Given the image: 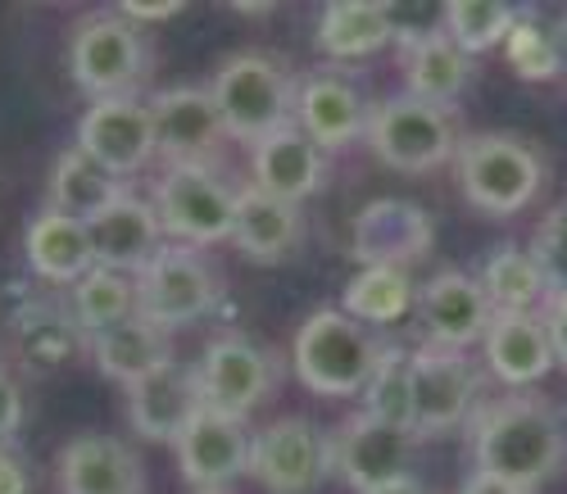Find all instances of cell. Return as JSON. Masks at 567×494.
I'll list each match as a JSON object with an SVG mask.
<instances>
[{
  "label": "cell",
  "mask_w": 567,
  "mask_h": 494,
  "mask_svg": "<svg viewBox=\"0 0 567 494\" xmlns=\"http://www.w3.org/2000/svg\"><path fill=\"white\" fill-rule=\"evenodd\" d=\"M123 177H114L101 159H91L82 145H69V151L51 164V209L91 223L101 209H110L123 195Z\"/></svg>",
  "instance_id": "cell-29"
},
{
  "label": "cell",
  "mask_w": 567,
  "mask_h": 494,
  "mask_svg": "<svg viewBox=\"0 0 567 494\" xmlns=\"http://www.w3.org/2000/svg\"><path fill=\"white\" fill-rule=\"evenodd\" d=\"M368 101L363 91L337 73V69H322L309 73L296 86V127L318 145V151H341L354 136L368 132Z\"/></svg>",
  "instance_id": "cell-19"
},
{
  "label": "cell",
  "mask_w": 567,
  "mask_h": 494,
  "mask_svg": "<svg viewBox=\"0 0 567 494\" xmlns=\"http://www.w3.org/2000/svg\"><path fill=\"white\" fill-rule=\"evenodd\" d=\"M209 91L227 136L241 145H259L264 136L296 123V82L277 55H264V51L227 55Z\"/></svg>",
  "instance_id": "cell-3"
},
{
  "label": "cell",
  "mask_w": 567,
  "mask_h": 494,
  "mask_svg": "<svg viewBox=\"0 0 567 494\" xmlns=\"http://www.w3.org/2000/svg\"><path fill=\"white\" fill-rule=\"evenodd\" d=\"M300 205H287L277 195L259 191L255 182L236 191V218H231V245L250 264H281L300 245Z\"/></svg>",
  "instance_id": "cell-22"
},
{
  "label": "cell",
  "mask_w": 567,
  "mask_h": 494,
  "mask_svg": "<svg viewBox=\"0 0 567 494\" xmlns=\"http://www.w3.org/2000/svg\"><path fill=\"white\" fill-rule=\"evenodd\" d=\"M86 344H91V359H96V368L110 381H118L123 390L136 385L141 377H151V372H159V368L173 363L168 331L155 327L151 318H141V313L127 318V322H118V327H110V331H96Z\"/></svg>",
  "instance_id": "cell-27"
},
{
  "label": "cell",
  "mask_w": 567,
  "mask_h": 494,
  "mask_svg": "<svg viewBox=\"0 0 567 494\" xmlns=\"http://www.w3.org/2000/svg\"><path fill=\"white\" fill-rule=\"evenodd\" d=\"M86 331L78 327V318L51 300H32L19 309L14 318V344L32 368H60L82 350Z\"/></svg>",
  "instance_id": "cell-31"
},
{
  "label": "cell",
  "mask_w": 567,
  "mask_h": 494,
  "mask_svg": "<svg viewBox=\"0 0 567 494\" xmlns=\"http://www.w3.org/2000/svg\"><path fill=\"white\" fill-rule=\"evenodd\" d=\"M554 41H558V64H563V78H567V19H558Z\"/></svg>",
  "instance_id": "cell-44"
},
{
  "label": "cell",
  "mask_w": 567,
  "mask_h": 494,
  "mask_svg": "<svg viewBox=\"0 0 567 494\" xmlns=\"http://www.w3.org/2000/svg\"><path fill=\"white\" fill-rule=\"evenodd\" d=\"M386 344L372 336V327L354 322L346 309H318L300 322L291 363L305 390L327 394V400H346V394H363L372 368L382 363Z\"/></svg>",
  "instance_id": "cell-2"
},
{
  "label": "cell",
  "mask_w": 567,
  "mask_h": 494,
  "mask_svg": "<svg viewBox=\"0 0 567 494\" xmlns=\"http://www.w3.org/2000/svg\"><path fill=\"white\" fill-rule=\"evenodd\" d=\"M332 467V435L309 418H277L255 431L250 476L268 494H313Z\"/></svg>",
  "instance_id": "cell-9"
},
{
  "label": "cell",
  "mask_w": 567,
  "mask_h": 494,
  "mask_svg": "<svg viewBox=\"0 0 567 494\" xmlns=\"http://www.w3.org/2000/svg\"><path fill=\"white\" fill-rule=\"evenodd\" d=\"M200 381L196 368L168 363L151 377H141L136 385H127V426L141 440L155 444H177V435L192 426V418L200 413Z\"/></svg>",
  "instance_id": "cell-20"
},
{
  "label": "cell",
  "mask_w": 567,
  "mask_h": 494,
  "mask_svg": "<svg viewBox=\"0 0 567 494\" xmlns=\"http://www.w3.org/2000/svg\"><path fill=\"white\" fill-rule=\"evenodd\" d=\"M417 318L427 327V344H436V350H467L472 340H486L495 309L477 277L450 268L417 290Z\"/></svg>",
  "instance_id": "cell-17"
},
{
  "label": "cell",
  "mask_w": 567,
  "mask_h": 494,
  "mask_svg": "<svg viewBox=\"0 0 567 494\" xmlns=\"http://www.w3.org/2000/svg\"><path fill=\"white\" fill-rule=\"evenodd\" d=\"M231 10L236 14H272V6H236V0H231Z\"/></svg>",
  "instance_id": "cell-45"
},
{
  "label": "cell",
  "mask_w": 567,
  "mask_h": 494,
  "mask_svg": "<svg viewBox=\"0 0 567 494\" xmlns=\"http://www.w3.org/2000/svg\"><path fill=\"white\" fill-rule=\"evenodd\" d=\"M363 136L372 145V155L395 173H432L458 155V141H463L450 110L417 101L409 91L372 105Z\"/></svg>",
  "instance_id": "cell-6"
},
{
  "label": "cell",
  "mask_w": 567,
  "mask_h": 494,
  "mask_svg": "<svg viewBox=\"0 0 567 494\" xmlns=\"http://www.w3.org/2000/svg\"><path fill=\"white\" fill-rule=\"evenodd\" d=\"M513 23H517V10L499 6V0H450L445 14H441V28L450 32V41L458 45L463 55L504 45Z\"/></svg>",
  "instance_id": "cell-35"
},
{
  "label": "cell",
  "mask_w": 567,
  "mask_h": 494,
  "mask_svg": "<svg viewBox=\"0 0 567 494\" xmlns=\"http://www.w3.org/2000/svg\"><path fill=\"white\" fill-rule=\"evenodd\" d=\"M482 290L495 313H536L549 300V281L540 272V264L532 259V250L523 245H499L482 268Z\"/></svg>",
  "instance_id": "cell-30"
},
{
  "label": "cell",
  "mask_w": 567,
  "mask_h": 494,
  "mask_svg": "<svg viewBox=\"0 0 567 494\" xmlns=\"http://www.w3.org/2000/svg\"><path fill=\"white\" fill-rule=\"evenodd\" d=\"M432 214L413 205V200H400V195H382L354 214V227H350V255L363 264V268H409L417 259H427L432 250Z\"/></svg>",
  "instance_id": "cell-13"
},
{
  "label": "cell",
  "mask_w": 567,
  "mask_h": 494,
  "mask_svg": "<svg viewBox=\"0 0 567 494\" xmlns=\"http://www.w3.org/2000/svg\"><path fill=\"white\" fill-rule=\"evenodd\" d=\"M540 318H545V331H549V344H554V363L567 368V295H549Z\"/></svg>",
  "instance_id": "cell-39"
},
{
  "label": "cell",
  "mask_w": 567,
  "mask_h": 494,
  "mask_svg": "<svg viewBox=\"0 0 567 494\" xmlns=\"http://www.w3.org/2000/svg\"><path fill=\"white\" fill-rule=\"evenodd\" d=\"M458 494H527V490H517V485H508V481H495V476L472 472V476L463 481V490H458Z\"/></svg>",
  "instance_id": "cell-42"
},
{
  "label": "cell",
  "mask_w": 567,
  "mask_h": 494,
  "mask_svg": "<svg viewBox=\"0 0 567 494\" xmlns=\"http://www.w3.org/2000/svg\"><path fill=\"white\" fill-rule=\"evenodd\" d=\"M155 214L164 223V236L177 245H205L231 240V218H236V191L218 177V168H168L155 182Z\"/></svg>",
  "instance_id": "cell-8"
},
{
  "label": "cell",
  "mask_w": 567,
  "mask_h": 494,
  "mask_svg": "<svg viewBox=\"0 0 567 494\" xmlns=\"http://www.w3.org/2000/svg\"><path fill=\"white\" fill-rule=\"evenodd\" d=\"M363 413L377 422H391L400 431H413V354L386 344L382 363L372 368L363 385Z\"/></svg>",
  "instance_id": "cell-34"
},
{
  "label": "cell",
  "mask_w": 567,
  "mask_h": 494,
  "mask_svg": "<svg viewBox=\"0 0 567 494\" xmlns=\"http://www.w3.org/2000/svg\"><path fill=\"white\" fill-rule=\"evenodd\" d=\"M91 159H101L114 177H127L146 168L155 151V123H151V101L141 95H114V101H91V110L78 123V141Z\"/></svg>",
  "instance_id": "cell-15"
},
{
  "label": "cell",
  "mask_w": 567,
  "mask_h": 494,
  "mask_svg": "<svg viewBox=\"0 0 567 494\" xmlns=\"http://www.w3.org/2000/svg\"><path fill=\"white\" fill-rule=\"evenodd\" d=\"M23 426V390L14 385V377L0 372V444H14Z\"/></svg>",
  "instance_id": "cell-38"
},
{
  "label": "cell",
  "mask_w": 567,
  "mask_h": 494,
  "mask_svg": "<svg viewBox=\"0 0 567 494\" xmlns=\"http://www.w3.org/2000/svg\"><path fill=\"white\" fill-rule=\"evenodd\" d=\"M86 236H91V259H96V268H114L127 277H136L164 250V223H159L155 205L132 191H123L110 209L91 218Z\"/></svg>",
  "instance_id": "cell-18"
},
{
  "label": "cell",
  "mask_w": 567,
  "mask_h": 494,
  "mask_svg": "<svg viewBox=\"0 0 567 494\" xmlns=\"http://www.w3.org/2000/svg\"><path fill=\"white\" fill-rule=\"evenodd\" d=\"M532 259L540 264L549 295H567V205L549 209L532 236Z\"/></svg>",
  "instance_id": "cell-37"
},
{
  "label": "cell",
  "mask_w": 567,
  "mask_h": 494,
  "mask_svg": "<svg viewBox=\"0 0 567 494\" xmlns=\"http://www.w3.org/2000/svg\"><path fill=\"white\" fill-rule=\"evenodd\" d=\"M250 168H255V186L287 205L309 200L322 186V151L296 123L264 136L259 145H250Z\"/></svg>",
  "instance_id": "cell-23"
},
{
  "label": "cell",
  "mask_w": 567,
  "mask_h": 494,
  "mask_svg": "<svg viewBox=\"0 0 567 494\" xmlns=\"http://www.w3.org/2000/svg\"><path fill=\"white\" fill-rule=\"evenodd\" d=\"M504 55L517 69V78H527V82H549L563 73L554 28H545L536 14H517V23L504 37Z\"/></svg>",
  "instance_id": "cell-36"
},
{
  "label": "cell",
  "mask_w": 567,
  "mask_h": 494,
  "mask_svg": "<svg viewBox=\"0 0 567 494\" xmlns=\"http://www.w3.org/2000/svg\"><path fill=\"white\" fill-rule=\"evenodd\" d=\"M372 494H432V490H427V485H417L413 476H404V481H391V485L372 490Z\"/></svg>",
  "instance_id": "cell-43"
},
{
  "label": "cell",
  "mask_w": 567,
  "mask_h": 494,
  "mask_svg": "<svg viewBox=\"0 0 567 494\" xmlns=\"http://www.w3.org/2000/svg\"><path fill=\"white\" fill-rule=\"evenodd\" d=\"M458 182L463 195L482 214L508 218L517 209H527L536 200V191L545 182V164L523 136L508 132H477L458 141Z\"/></svg>",
  "instance_id": "cell-4"
},
{
  "label": "cell",
  "mask_w": 567,
  "mask_h": 494,
  "mask_svg": "<svg viewBox=\"0 0 567 494\" xmlns=\"http://www.w3.org/2000/svg\"><path fill=\"white\" fill-rule=\"evenodd\" d=\"M482 377L463 350L422 344L413 354V435H445L463 426L477 409Z\"/></svg>",
  "instance_id": "cell-12"
},
{
  "label": "cell",
  "mask_w": 567,
  "mask_h": 494,
  "mask_svg": "<svg viewBox=\"0 0 567 494\" xmlns=\"http://www.w3.org/2000/svg\"><path fill=\"white\" fill-rule=\"evenodd\" d=\"M409 463H413V431L377 422L368 413L346 418L332 435V467L359 494H372V490H382L391 481H404Z\"/></svg>",
  "instance_id": "cell-16"
},
{
  "label": "cell",
  "mask_w": 567,
  "mask_h": 494,
  "mask_svg": "<svg viewBox=\"0 0 567 494\" xmlns=\"http://www.w3.org/2000/svg\"><path fill=\"white\" fill-rule=\"evenodd\" d=\"M136 295H141V318L155 327H192L200 322L223 295V281L214 264L192 250V245H164V250L136 272Z\"/></svg>",
  "instance_id": "cell-7"
},
{
  "label": "cell",
  "mask_w": 567,
  "mask_h": 494,
  "mask_svg": "<svg viewBox=\"0 0 567 494\" xmlns=\"http://www.w3.org/2000/svg\"><path fill=\"white\" fill-rule=\"evenodd\" d=\"M69 73L91 101L136 95L151 73L146 32L136 23H127L118 10L82 19L73 28V41H69Z\"/></svg>",
  "instance_id": "cell-5"
},
{
  "label": "cell",
  "mask_w": 567,
  "mask_h": 494,
  "mask_svg": "<svg viewBox=\"0 0 567 494\" xmlns=\"http://www.w3.org/2000/svg\"><path fill=\"white\" fill-rule=\"evenodd\" d=\"M200 404L227 418H250L277 390V359L250 336H218L196 363Z\"/></svg>",
  "instance_id": "cell-11"
},
{
  "label": "cell",
  "mask_w": 567,
  "mask_h": 494,
  "mask_svg": "<svg viewBox=\"0 0 567 494\" xmlns=\"http://www.w3.org/2000/svg\"><path fill=\"white\" fill-rule=\"evenodd\" d=\"M118 14L127 19V23H164V19H173V14H182V0H164V6H141V0H123L118 6Z\"/></svg>",
  "instance_id": "cell-41"
},
{
  "label": "cell",
  "mask_w": 567,
  "mask_h": 494,
  "mask_svg": "<svg viewBox=\"0 0 567 494\" xmlns=\"http://www.w3.org/2000/svg\"><path fill=\"white\" fill-rule=\"evenodd\" d=\"M28 490H32L28 459L14 450V444H0V494H28Z\"/></svg>",
  "instance_id": "cell-40"
},
{
  "label": "cell",
  "mask_w": 567,
  "mask_h": 494,
  "mask_svg": "<svg viewBox=\"0 0 567 494\" xmlns=\"http://www.w3.org/2000/svg\"><path fill=\"white\" fill-rule=\"evenodd\" d=\"M141 313V295H136V277L114 272V268H91L78 286H73V318L86 331V340L96 331H110L127 318Z\"/></svg>",
  "instance_id": "cell-32"
},
{
  "label": "cell",
  "mask_w": 567,
  "mask_h": 494,
  "mask_svg": "<svg viewBox=\"0 0 567 494\" xmlns=\"http://www.w3.org/2000/svg\"><path fill=\"white\" fill-rule=\"evenodd\" d=\"M155 151L168 168H214L223 155V114L209 86H168L151 95Z\"/></svg>",
  "instance_id": "cell-10"
},
{
  "label": "cell",
  "mask_w": 567,
  "mask_h": 494,
  "mask_svg": "<svg viewBox=\"0 0 567 494\" xmlns=\"http://www.w3.org/2000/svg\"><path fill=\"white\" fill-rule=\"evenodd\" d=\"M404 82H409V95L445 110L467 86V55L450 41L445 28L404 37Z\"/></svg>",
  "instance_id": "cell-28"
},
{
  "label": "cell",
  "mask_w": 567,
  "mask_h": 494,
  "mask_svg": "<svg viewBox=\"0 0 567 494\" xmlns=\"http://www.w3.org/2000/svg\"><path fill=\"white\" fill-rule=\"evenodd\" d=\"M482 344L491 372L504 385H532L554 368V344L540 313H495Z\"/></svg>",
  "instance_id": "cell-26"
},
{
  "label": "cell",
  "mask_w": 567,
  "mask_h": 494,
  "mask_svg": "<svg viewBox=\"0 0 567 494\" xmlns=\"http://www.w3.org/2000/svg\"><path fill=\"white\" fill-rule=\"evenodd\" d=\"M472 459L482 476L532 494L567 467V413L545 394H504L472 418Z\"/></svg>",
  "instance_id": "cell-1"
},
{
  "label": "cell",
  "mask_w": 567,
  "mask_h": 494,
  "mask_svg": "<svg viewBox=\"0 0 567 494\" xmlns=\"http://www.w3.org/2000/svg\"><path fill=\"white\" fill-rule=\"evenodd\" d=\"M417 305V290L409 268H359V277L346 286L341 309L363 327H386L400 322Z\"/></svg>",
  "instance_id": "cell-33"
},
{
  "label": "cell",
  "mask_w": 567,
  "mask_h": 494,
  "mask_svg": "<svg viewBox=\"0 0 567 494\" xmlns=\"http://www.w3.org/2000/svg\"><path fill=\"white\" fill-rule=\"evenodd\" d=\"M400 37V14L377 0H332L318 14V51L327 60H368Z\"/></svg>",
  "instance_id": "cell-24"
},
{
  "label": "cell",
  "mask_w": 567,
  "mask_h": 494,
  "mask_svg": "<svg viewBox=\"0 0 567 494\" xmlns=\"http://www.w3.org/2000/svg\"><path fill=\"white\" fill-rule=\"evenodd\" d=\"M23 255L32 264L37 277H45L51 286H78L96 259H91V236L86 223L60 214V209H41L28 231H23Z\"/></svg>",
  "instance_id": "cell-25"
},
{
  "label": "cell",
  "mask_w": 567,
  "mask_h": 494,
  "mask_svg": "<svg viewBox=\"0 0 567 494\" xmlns=\"http://www.w3.org/2000/svg\"><path fill=\"white\" fill-rule=\"evenodd\" d=\"M177 467L182 481L192 485L196 494H218L223 485H231L236 476L250 472V450H255V435L241 418H227L214 409H200L177 435Z\"/></svg>",
  "instance_id": "cell-14"
},
{
  "label": "cell",
  "mask_w": 567,
  "mask_h": 494,
  "mask_svg": "<svg viewBox=\"0 0 567 494\" xmlns=\"http://www.w3.org/2000/svg\"><path fill=\"white\" fill-rule=\"evenodd\" d=\"M60 494H146V467L114 435H78L55 459Z\"/></svg>",
  "instance_id": "cell-21"
}]
</instances>
